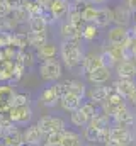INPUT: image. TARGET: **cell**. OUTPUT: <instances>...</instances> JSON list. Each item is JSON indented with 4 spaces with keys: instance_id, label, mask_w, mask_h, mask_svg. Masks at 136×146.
Listing matches in <instances>:
<instances>
[{
    "instance_id": "obj_27",
    "label": "cell",
    "mask_w": 136,
    "mask_h": 146,
    "mask_svg": "<svg viewBox=\"0 0 136 146\" xmlns=\"http://www.w3.org/2000/svg\"><path fill=\"white\" fill-rule=\"evenodd\" d=\"M80 34H82V39H83L85 42H94V41H97L99 36H101V29H99L95 24L89 22V24H85V26L82 27Z\"/></svg>"
},
{
    "instance_id": "obj_16",
    "label": "cell",
    "mask_w": 136,
    "mask_h": 146,
    "mask_svg": "<svg viewBox=\"0 0 136 146\" xmlns=\"http://www.w3.org/2000/svg\"><path fill=\"white\" fill-rule=\"evenodd\" d=\"M60 53V44L56 42H51V41H46L41 48L36 49V60L41 63V61H48V60H55Z\"/></svg>"
},
{
    "instance_id": "obj_7",
    "label": "cell",
    "mask_w": 136,
    "mask_h": 146,
    "mask_svg": "<svg viewBox=\"0 0 136 146\" xmlns=\"http://www.w3.org/2000/svg\"><path fill=\"white\" fill-rule=\"evenodd\" d=\"M136 141L135 129H123L111 126V143L116 146H129Z\"/></svg>"
},
{
    "instance_id": "obj_26",
    "label": "cell",
    "mask_w": 136,
    "mask_h": 146,
    "mask_svg": "<svg viewBox=\"0 0 136 146\" xmlns=\"http://www.w3.org/2000/svg\"><path fill=\"white\" fill-rule=\"evenodd\" d=\"M65 83L68 87V92H71V94H75V95H78L80 99L85 100V97H87V83L83 80L71 78V80H65Z\"/></svg>"
},
{
    "instance_id": "obj_44",
    "label": "cell",
    "mask_w": 136,
    "mask_h": 146,
    "mask_svg": "<svg viewBox=\"0 0 136 146\" xmlns=\"http://www.w3.org/2000/svg\"><path fill=\"white\" fill-rule=\"evenodd\" d=\"M131 24L136 26V12H133V19H131Z\"/></svg>"
},
{
    "instance_id": "obj_46",
    "label": "cell",
    "mask_w": 136,
    "mask_h": 146,
    "mask_svg": "<svg viewBox=\"0 0 136 146\" xmlns=\"http://www.w3.org/2000/svg\"><path fill=\"white\" fill-rule=\"evenodd\" d=\"M41 146H46V145H44V143H43V145H41Z\"/></svg>"
},
{
    "instance_id": "obj_32",
    "label": "cell",
    "mask_w": 136,
    "mask_h": 146,
    "mask_svg": "<svg viewBox=\"0 0 136 146\" xmlns=\"http://www.w3.org/2000/svg\"><path fill=\"white\" fill-rule=\"evenodd\" d=\"M15 27H17V22L9 15V17H2L0 19V34H5V36H10L15 33Z\"/></svg>"
},
{
    "instance_id": "obj_8",
    "label": "cell",
    "mask_w": 136,
    "mask_h": 146,
    "mask_svg": "<svg viewBox=\"0 0 136 146\" xmlns=\"http://www.w3.org/2000/svg\"><path fill=\"white\" fill-rule=\"evenodd\" d=\"M68 10H70L68 0H51L49 5L46 7V12L51 15V19H53L55 24H58V22H61V21L67 19Z\"/></svg>"
},
{
    "instance_id": "obj_24",
    "label": "cell",
    "mask_w": 136,
    "mask_h": 146,
    "mask_svg": "<svg viewBox=\"0 0 136 146\" xmlns=\"http://www.w3.org/2000/svg\"><path fill=\"white\" fill-rule=\"evenodd\" d=\"M2 143L5 146H24V136L19 127H14L2 134Z\"/></svg>"
},
{
    "instance_id": "obj_5",
    "label": "cell",
    "mask_w": 136,
    "mask_h": 146,
    "mask_svg": "<svg viewBox=\"0 0 136 146\" xmlns=\"http://www.w3.org/2000/svg\"><path fill=\"white\" fill-rule=\"evenodd\" d=\"M111 126L114 127H123V129H135L136 126V117L133 114L131 107L128 104H124L123 107L116 110L111 117Z\"/></svg>"
},
{
    "instance_id": "obj_22",
    "label": "cell",
    "mask_w": 136,
    "mask_h": 146,
    "mask_svg": "<svg viewBox=\"0 0 136 146\" xmlns=\"http://www.w3.org/2000/svg\"><path fill=\"white\" fill-rule=\"evenodd\" d=\"M105 51L111 54L114 65H117L119 61H124V60H131V56H129V53L126 49V42L124 44H109L105 48Z\"/></svg>"
},
{
    "instance_id": "obj_12",
    "label": "cell",
    "mask_w": 136,
    "mask_h": 146,
    "mask_svg": "<svg viewBox=\"0 0 136 146\" xmlns=\"http://www.w3.org/2000/svg\"><path fill=\"white\" fill-rule=\"evenodd\" d=\"M112 76V68L111 66H99L95 70H92L90 73L85 75V80L90 83V85H105Z\"/></svg>"
},
{
    "instance_id": "obj_30",
    "label": "cell",
    "mask_w": 136,
    "mask_h": 146,
    "mask_svg": "<svg viewBox=\"0 0 136 146\" xmlns=\"http://www.w3.org/2000/svg\"><path fill=\"white\" fill-rule=\"evenodd\" d=\"M90 121H89V117L82 112L80 109H77V110H73V112H70V124L71 126H75V127H85L87 124H89Z\"/></svg>"
},
{
    "instance_id": "obj_37",
    "label": "cell",
    "mask_w": 136,
    "mask_h": 146,
    "mask_svg": "<svg viewBox=\"0 0 136 146\" xmlns=\"http://www.w3.org/2000/svg\"><path fill=\"white\" fill-rule=\"evenodd\" d=\"M126 49L131 58H136V37L129 34V39L126 41Z\"/></svg>"
},
{
    "instance_id": "obj_6",
    "label": "cell",
    "mask_w": 136,
    "mask_h": 146,
    "mask_svg": "<svg viewBox=\"0 0 136 146\" xmlns=\"http://www.w3.org/2000/svg\"><path fill=\"white\" fill-rule=\"evenodd\" d=\"M7 115L17 127H22V126L31 124V121L34 117V110L33 106H19V107H10Z\"/></svg>"
},
{
    "instance_id": "obj_17",
    "label": "cell",
    "mask_w": 136,
    "mask_h": 146,
    "mask_svg": "<svg viewBox=\"0 0 136 146\" xmlns=\"http://www.w3.org/2000/svg\"><path fill=\"white\" fill-rule=\"evenodd\" d=\"M124 104H126V99H124L123 95H119L117 92L112 90L111 95L107 97V100H105L102 106H99V107H101V110L104 112V114H107L109 117H112V114L119 109V107H123Z\"/></svg>"
},
{
    "instance_id": "obj_18",
    "label": "cell",
    "mask_w": 136,
    "mask_h": 146,
    "mask_svg": "<svg viewBox=\"0 0 136 146\" xmlns=\"http://www.w3.org/2000/svg\"><path fill=\"white\" fill-rule=\"evenodd\" d=\"M114 72L117 75V78H136V61L131 60H124V61H119L116 66H114Z\"/></svg>"
},
{
    "instance_id": "obj_42",
    "label": "cell",
    "mask_w": 136,
    "mask_h": 146,
    "mask_svg": "<svg viewBox=\"0 0 136 146\" xmlns=\"http://www.w3.org/2000/svg\"><path fill=\"white\" fill-rule=\"evenodd\" d=\"M37 2H39V5H43V7L46 9V7L49 5V2H51V0H37Z\"/></svg>"
},
{
    "instance_id": "obj_28",
    "label": "cell",
    "mask_w": 136,
    "mask_h": 146,
    "mask_svg": "<svg viewBox=\"0 0 136 146\" xmlns=\"http://www.w3.org/2000/svg\"><path fill=\"white\" fill-rule=\"evenodd\" d=\"M15 61H2L0 63V83H12Z\"/></svg>"
},
{
    "instance_id": "obj_34",
    "label": "cell",
    "mask_w": 136,
    "mask_h": 146,
    "mask_svg": "<svg viewBox=\"0 0 136 146\" xmlns=\"http://www.w3.org/2000/svg\"><path fill=\"white\" fill-rule=\"evenodd\" d=\"M78 109L82 110L87 117H89V121L92 119V117H95L97 114H99V110H101V107L97 106V104H94V102H90V100H83L82 104H80V107Z\"/></svg>"
},
{
    "instance_id": "obj_4",
    "label": "cell",
    "mask_w": 136,
    "mask_h": 146,
    "mask_svg": "<svg viewBox=\"0 0 136 146\" xmlns=\"http://www.w3.org/2000/svg\"><path fill=\"white\" fill-rule=\"evenodd\" d=\"M41 131L44 134H51V133H63L67 129V119L61 117V115H56V114H46L43 117L37 119L36 122Z\"/></svg>"
},
{
    "instance_id": "obj_33",
    "label": "cell",
    "mask_w": 136,
    "mask_h": 146,
    "mask_svg": "<svg viewBox=\"0 0 136 146\" xmlns=\"http://www.w3.org/2000/svg\"><path fill=\"white\" fill-rule=\"evenodd\" d=\"M19 106H33V95L29 92H15L14 100H12V107H19Z\"/></svg>"
},
{
    "instance_id": "obj_43",
    "label": "cell",
    "mask_w": 136,
    "mask_h": 146,
    "mask_svg": "<svg viewBox=\"0 0 136 146\" xmlns=\"http://www.w3.org/2000/svg\"><path fill=\"white\" fill-rule=\"evenodd\" d=\"M71 3H83V2H87V0H70Z\"/></svg>"
},
{
    "instance_id": "obj_47",
    "label": "cell",
    "mask_w": 136,
    "mask_h": 146,
    "mask_svg": "<svg viewBox=\"0 0 136 146\" xmlns=\"http://www.w3.org/2000/svg\"><path fill=\"white\" fill-rule=\"evenodd\" d=\"M129 146H133V145H129Z\"/></svg>"
},
{
    "instance_id": "obj_15",
    "label": "cell",
    "mask_w": 136,
    "mask_h": 146,
    "mask_svg": "<svg viewBox=\"0 0 136 146\" xmlns=\"http://www.w3.org/2000/svg\"><path fill=\"white\" fill-rule=\"evenodd\" d=\"M131 19H133V12L126 7V5H116L112 9V24L114 26H124L129 27L131 26Z\"/></svg>"
},
{
    "instance_id": "obj_3",
    "label": "cell",
    "mask_w": 136,
    "mask_h": 146,
    "mask_svg": "<svg viewBox=\"0 0 136 146\" xmlns=\"http://www.w3.org/2000/svg\"><path fill=\"white\" fill-rule=\"evenodd\" d=\"M39 78L46 83H55L63 76V63L60 60H48V61H41L37 66Z\"/></svg>"
},
{
    "instance_id": "obj_29",
    "label": "cell",
    "mask_w": 136,
    "mask_h": 146,
    "mask_svg": "<svg viewBox=\"0 0 136 146\" xmlns=\"http://www.w3.org/2000/svg\"><path fill=\"white\" fill-rule=\"evenodd\" d=\"M61 146H83L82 136H80L77 131H73V129H65V131H63Z\"/></svg>"
},
{
    "instance_id": "obj_38",
    "label": "cell",
    "mask_w": 136,
    "mask_h": 146,
    "mask_svg": "<svg viewBox=\"0 0 136 146\" xmlns=\"http://www.w3.org/2000/svg\"><path fill=\"white\" fill-rule=\"evenodd\" d=\"M12 14V7L9 5L7 0H0V19L2 17H9Z\"/></svg>"
},
{
    "instance_id": "obj_39",
    "label": "cell",
    "mask_w": 136,
    "mask_h": 146,
    "mask_svg": "<svg viewBox=\"0 0 136 146\" xmlns=\"http://www.w3.org/2000/svg\"><path fill=\"white\" fill-rule=\"evenodd\" d=\"M126 104L129 106V107H133V109H136V90L126 99Z\"/></svg>"
},
{
    "instance_id": "obj_13",
    "label": "cell",
    "mask_w": 136,
    "mask_h": 146,
    "mask_svg": "<svg viewBox=\"0 0 136 146\" xmlns=\"http://www.w3.org/2000/svg\"><path fill=\"white\" fill-rule=\"evenodd\" d=\"M105 39L109 44H124L129 39V27L124 26H111L109 31L105 33Z\"/></svg>"
},
{
    "instance_id": "obj_36",
    "label": "cell",
    "mask_w": 136,
    "mask_h": 146,
    "mask_svg": "<svg viewBox=\"0 0 136 146\" xmlns=\"http://www.w3.org/2000/svg\"><path fill=\"white\" fill-rule=\"evenodd\" d=\"M61 141H63V133H51V134H46L44 138L46 146H61Z\"/></svg>"
},
{
    "instance_id": "obj_10",
    "label": "cell",
    "mask_w": 136,
    "mask_h": 146,
    "mask_svg": "<svg viewBox=\"0 0 136 146\" xmlns=\"http://www.w3.org/2000/svg\"><path fill=\"white\" fill-rule=\"evenodd\" d=\"M22 136H24V146H41L46 138V134L41 131L37 124H29L22 131Z\"/></svg>"
},
{
    "instance_id": "obj_1",
    "label": "cell",
    "mask_w": 136,
    "mask_h": 146,
    "mask_svg": "<svg viewBox=\"0 0 136 146\" xmlns=\"http://www.w3.org/2000/svg\"><path fill=\"white\" fill-rule=\"evenodd\" d=\"M85 41L82 37L78 39H73V41H61L60 42V58H61V63L63 66L68 70H77L80 65H82V60L87 53L85 49Z\"/></svg>"
},
{
    "instance_id": "obj_19",
    "label": "cell",
    "mask_w": 136,
    "mask_h": 146,
    "mask_svg": "<svg viewBox=\"0 0 136 146\" xmlns=\"http://www.w3.org/2000/svg\"><path fill=\"white\" fill-rule=\"evenodd\" d=\"M112 90L123 95L124 99H128L136 90V82L131 78H117L116 82H112Z\"/></svg>"
},
{
    "instance_id": "obj_21",
    "label": "cell",
    "mask_w": 136,
    "mask_h": 146,
    "mask_svg": "<svg viewBox=\"0 0 136 146\" xmlns=\"http://www.w3.org/2000/svg\"><path fill=\"white\" fill-rule=\"evenodd\" d=\"M58 36H60L61 41H73V39L82 37V34H80V31H78L75 26H71L68 21H61V22H58Z\"/></svg>"
},
{
    "instance_id": "obj_11",
    "label": "cell",
    "mask_w": 136,
    "mask_h": 146,
    "mask_svg": "<svg viewBox=\"0 0 136 146\" xmlns=\"http://www.w3.org/2000/svg\"><path fill=\"white\" fill-rule=\"evenodd\" d=\"M111 92H112V87H107V85H92L90 88H87V100H90V102H94V104H97V106H102L105 100H107V97L111 95Z\"/></svg>"
},
{
    "instance_id": "obj_35",
    "label": "cell",
    "mask_w": 136,
    "mask_h": 146,
    "mask_svg": "<svg viewBox=\"0 0 136 146\" xmlns=\"http://www.w3.org/2000/svg\"><path fill=\"white\" fill-rule=\"evenodd\" d=\"M99 129H95V127H92V126H85L83 127V139L85 141H89V143H94V145H97V139H99Z\"/></svg>"
},
{
    "instance_id": "obj_23",
    "label": "cell",
    "mask_w": 136,
    "mask_h": 146,
    "mask_svg": "<svg viewBox=\"0 0 136 146\" xmlns=\"http://www.w3.org/2000/svg\"><path fill=\"white\" fill-rule=\"evenodd\" d=\"M82 102H83V99H80L78 95L71 94V92H67V94L60 99L58 106L65 110V112H73V110H77L78 107H80Z\"/></svg>"
},
{
    "instance_id": "obj_14",
    "label": "cell",
    "mask_w": 136,
    "mask_h": 146,
    "mask_svg": "<svg viewBox=\"0 0 136 146\" xmlns=\"http://www.w3.org/2000/svg\"><path fill=\"white\" fill-rule=\"evenodd\" d=\"M99 66H104L102 54L101 53H95V51H90V53H85V56H83L82 65L78 66V70L83 72V76H85L87 73H90L92 70H95Z\"/></svg>"
},
{
    "instance_id": "obj_45",
    "label": "cell",
    "mask_w": 136,
    "mask_h": 146,
    "mask_svg": "<svg viewBox=\"0 0 136 146\" xmlns=\"http://www.w3.org/2000/svg\"><path fill=\"white\" fill-rule=\"evenodd\" d=\"M83 146H99V145H94V143H83Z\"/></svg>"
},
{
    "instance_id": "obj_31",
    "label": "cell",
    "mask_w": 136,
    "mask_h": 146,
    "mask_svg": "<svg viewBox=\"0 0 136 146\" xmlns=\"http://www.w3.org/2000/svg\"><path fill=\"white\" fill-rule=\"evenodd\" d=\"M10 17L17 22V26L19 24H27L29 22V12H27V9L24 7V5H21V7H15V9H12V14H10Z\"/></svg>"
},
{
    "instance_id": "obj_2",
    "label": "cell",
    "mask_w": 136,
    "mask_h": 146,
    "mask_svg": "<svg viewBox=\"0 0 136 146\" xmlns=\"http://www.w3.org/2000/svg\"><path fill=\"white\" fill-rule=\"evenodd\" d=\"M68 92V87L65 82H55V83H48L37 95V100L43 107L46 109H53L58 106L60 99Z\"/></svg>"
},
{
    "instance_id": "obj_25",
    "label": "cell",
    "mask_w": 136,
    "mask_h": 146,
    "mask_svg": "<svg viewBox=\"0 0 136 146\" xmlns=\"http://www.w3.org/2000/svg\"><path fill=\"white\" fill-rule=\"evenodd\" d=\"M29 31L33 34H39V33H46L48 29V21H46V12L44 14H37V15H31L29 17Z\"/></svg>"
},
{
    "instance_id": "obj_41",
    "label": "cell",
    "mask_w": 136,
    "mask_h": 146,
    "mask_svg": "<svg viewBox=\"0 0 136 146\" xmlns=\"http://www.w3.org/2000/svg\"><path fill=\"white\" fill-rule=\"evenodd\" d=\"M90 5H95V7H102V5H107L109 0H87Z\"/></svg>"
},
{
    "instance_id": "obj_40",
    "label": "cell",
    "mask_w": 136,
    "mask_h": 146,
    "mask_svg": "<svg viewBox=\"0 0 136 146\" xmlns=\"http://www.w3.org/2000/svg\"><path fill=\"white\" fill-rule=\"evenodd\" d=\"M124 5H126L131 12H136V0H124Z\"/></svg>"
},
{
    "instance_id": "obj_20",
    "label": "cell",
    "mask_w": 136,
    "mask_h": 146,
    "mask_svg": "<svg viewBox=\"0 0 136 146\" xmlns=\"http://www.w3.org/2000/svg\"><path fill=\"white\" fill-rule=\"evenodd\" d=\"M94 24H95L99 29L111 27V26H112V9L107 7V5L97 7V14H95V21H94Z\"/></svg>"
},
{
    "instance_id": "obj_9",
    "label": "cell",
    "mask_w": 136,
    "mask_h": 146,
    "mask_svg": "<svg viewBox=\"0 0 136 146\" xmlns=\"http://www.w3.org/2000/svg\"><path fill=\"white\" fill-rule=\"evenodd\" d=\"M17 88L12 83H0V114L7 115L12 107V100Z\"/></svg>"
}]
</instances>
